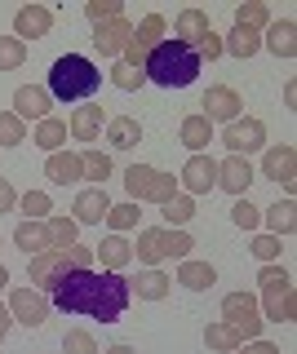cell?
<instances>
[{
    "mask_svg": "<svg viewBox=\"0 0 297 354\" xmlns=\"http://www.w3.org/2000/svg\"><path fill=\"white\" fill-rule=\"evenodd\" d=\"M129 301V279L116 270H67L58 283L49 288V306L62 310V315H84V319H102V324H116L125 319Z\"/></svg>",
    "mask_w": 297,
    "mask_h": 354,
    "instance_id": "1",
    "label": "cell"
},
{
    "mask_svg": "<svg viewBox=\"0 0 297 354\" xmlns=\"http://www.w3.org/2000/svg\"><path fill=\"white\" fill-rule=\"evenodd\" d=\"M200 53H195V44H182V40H173V36H164L156 49L147 53V62H142V75H147L151 84H160V88H186L200 75Z\"/></svg>",
    "mask_w": 297,
    "mask_h": 354,
    "instance_id": "2",
    "label": "cell"
},
{
    "mask_svg": "<svg viewBox=\"0 0 297 354\" xmlns=\"http://www.w3.org/2000/svg\"><path fill=\"white\" fill-rule=\"evenodd\" d=\"M98 84H102V71L84 53H62L49 66V97H58V102H89Z\"/></svg>",
    "mask_w": 297,
    "mask_h": 354,
    "instance_id": "3",
    "label": "cell"
},
{
    "mask_svg": "<svg viewBox=\"0 0 297 354\" xmlns=\"http://www.w3.org/2000/svg\"><path fill=\"white\" fill-rule=\"evenodd\" d=\"M195 248V239L186 235V230H169V226H147L138 230V243H134V257L142 266H160L164 257H186V252Z\"/></svg>",
    "mask_w": 297,
    "mask_h": 354,
    "instance_id": "4",
    "label": "cell"
},
{
    "mask_svg": "<svg viewBox=\"0 0 297 354\" xmlns=\"http://www.w3.org/2000/svg\"><path fill=\"white\" fill-rule=\"evenodd\" d=\"M125 191L134 204H164V199H173L178 195V177L173 173H160V169H151V164H129L125 169Z\"/></svg>",
    "mask_w": 297,
    "mask_h": 354,
    "instance_id": "5",
    "label": "cell"
},
{
    "mask_svg": "<svg viewBox=\"0 0 297 354\" xmlns=\"http://www.w3.org/2000/svg\"><path fill=\"white\" fill-rule=\"evenodd\" d=\"M222 324H231V332H235L240 341H262L267 319H262L258 297L253 292H226L222 297Z\"/></svg>",
    "mask_w": 297,
    "mask_h": 354,
    "instance_id": "6",
    "label": "cell"
},
{
    "mask_svg": "<svg viewBox=\"0 0 297 354\" xmlns=\"http://www.w3.org/2000/svg\"><path fill=\"white\" fill-rule=\"evenodd\" d=\"M164 40V14H147L134 27V36H129V44H125V53H120L116 62H125V66H138L142 71V62H147V53L156 49V44Z\"/></svg>",
    "mask_w": 297,
    "mask_h": 354,
    "instance_id": "7",
    "label": "cell"
},
{
    "mask_svg": "<svg viewBox=\"0 0 297 354\" xmlns=\"http://www.w3.org/2000/svg\"><path fill=\"white\" fill-rule=\"evenodd\" d=\"M222 147L231 151V155H249L253 151H262L267 147V124H262L258 115H240V120H231V124L222 129Z\"/></svg>",
    "mask_w": 297,
    "mask_h": 354,
    "instance_id": "8",
    "label": "cell"
},
{
    "mask_svg": "<svg viewBox=\"0 0 297 354\" xmlns=\"http://www.w3.org/2000/svg\"><path fill=\"white\" fill-rule=\"evenodd\" d=\"M262 319L267 324H293L297 319V292H293V279H275V283H262Z\"/></svg>",
    "mask_w": 297,
    "mask_h": 354,
    "instance_id": "9",
    "label": "cell"
},
{
    "mask_svg": "<svg viewBox=\"0 0 297 354\" xmlns=\"http://www.w3.org/2000/svg\"><path fill=\"white\" fill-rule=\"evenodd\" d=\"M178 191L182 195H208V191H217V160L213 155H191V160L182 164V173H178Z\"/></svg>",
    "mask_w": 297,
    "mask_h": 354,
    "instance_id": "10",
    "label": "cell"
},
{
    "mask_svg": "<svg viewBox=\"0 0 297 354\" xmlns=\"http://www.w3.org/2000/svg\"><path fill=\"white\" fill-rule=\"evenodd\" d=\"M5 306H9V315H14V324H23V328H40L49 319V310H53L40 288H14Z\"/></svg>",
    "mask_w": 297,
    "mask_h": 354,
    "instance_id": "11",
    "label": "cell"
},
{
    "mask_svg": "<svg viewBox=\"0 0 297 354\" xmlns=\"http://www.w3.org/2000/svg\"><path fill=\"white\" fill-rule=\"evenodd\" d=\"M200 106H204L200 115L208 120V124H231V120L244 115V97H240L231 84H213V88L204 93V102H200Z\"/></svg>",
    "mask_w": 297,
    "mask_h": 354,
    "instance_id": "12",
    "label": "cell"
},
{
    "mask_svg": "<svg viewBox=\"0 0 297 354\" xmlns=\"http://www.w3.org/2000/svg\"><path fill=\"white\" fill-rule=\"evenodd\" d=\"M262 177H271V182H280L284 191H293V182H297V147L293 142L267 147V155H262Z\"/></svg>",
    "mask_w": 297,
    "mask_h": 354,
    "instance_id": "13",
    "label": "cell"
},
{
    "mask_svg": "<svg viewBox=\"0 0 297 354\" xmlns=\"http://www.w3.org/2000/svg\"><path fill=\"white\" fill-rule=\"evenodd\" d=\"M67 270H71V261H67V252H58V248H49V252H36V257H27L31 288H40V292H49V288L58 283Z\"/></svg>",
    "mask_w": 297,
    "mask_h": 354,
    "instance_id": "14",
    "label": "cell"
},
{
    "mask_svg": "<svg viewBox=\"0 0 297 354\" xmlns=\"http://www.w3.org/2000/svg\"><path fill=\"white\" fill-rule=\"evenodd\" d=\"M253 182H258V173H253V164L244 160V155H226V160H217V186H222L226 195L244 199Z\"/></svg>",
    "mask_w": 297,
    "mask_h": 354,
    "instance_id": "15",
    "label": "cell"
},
{
    "mask_svg": "<svg viewBox=\"0 0 297 354\" xmlns=\"http://www.w3.org/2000/svg\"><path fill=\"white\" fill-rule=\"evenodd\" d=\"M49 31H53V9L49 5H23L14 14V36L23 44L27 40H45Z\"/></svg>",
    "mask_w": 297,
    "mask_h": 354,
    "instance_id": "16",
    "label": "cell"
},
{
    "mask_svg": "<svg viewBox=\"0 0 297 354\" xmlns=\"http://www.w3.org/2000/svg\"><path fill=\"white\" fill-rule=\"evenodd\" d=\"M129 36H134V22H129V18L98 22V27H93V49L102 53V58H120L125 44H129Z\"/></svg>",
    "mask_w": 297,
    "mask_h": 354,
    "instance_id": "17",
    "label": "cell"
},
{
    "mask_svg": "<svg viewBox=\"0 0 297 354\" xmlns=\"http://www.w3.org/2000/svg\"><path fill=\"white\" fill-rule=\"evenodd\" d=\"M107 208H111V195H107V186H84V191L75 195V204H71L75 226H98V221L107 217Z\"/></svg>",
    "mask_w": 297,
    "mask_h": 354,
    "instance_id": "18",
    "label": "cell"
},
{
    "mask_svg": "<svg viewBox=\"0 0 297 354\" xmlns=\"http://www.w3.org/2000/svg\"><path fill=\"white\" fill-rule=\"evenodd\" d=\"M49 102H53L49 88H40V84L14 88V115L23 120V124H27V120H36V124H40V120H49Z\"/></svg>",
    "mask_w": 297,
    "mask_h": 354,
    "instance_id": "19",
    "label": "cell"
},
{
    "mask_svg": "<svg viewBox=\"0 0 297 354\" xmlns=\"http://www.w3.org/2000/svg\"><path fill=\"white\" fill-rule=\"evenodd\" d=\"M102 124H107V111L98 106V102H84V106L71 111L67 133H71L75 142H98V138H102Z\"/></svg>",
    "mask_w": 297,
    "mask_h": 354,
    "instance_id": "20",
    "label": "cell"
},
{
    "mask_svg": "<svg viewBox=\"0 0 297 354\" xmlns=\"http://www.w3.org/2000/svg\"><path fill=\"white\" fill-rule=\"evenodd\" d=\"M45 177L58 186H75L84 182V164H80V151H53L45 160Z\"/></svg>",
    "mask_w": 297,
    "mask_h": 354,
    "instance_id": "21",
    "label": "cell"
},
{
    "mask_svg": "<svg viewBox=\"0 0 297 354\" xmlns=\"http://www.w3.org/2000/svg\"><path fill=\"white\" fill-rule=\"evenodd\" d=\"M169 288H173V279L160 270V266H142L138 279H129V292H138V301H164Z\"/></svg>",
    "mask_w": 297,
    "mask_h": 354,
    "instance_id": "22",
    "label": "cell"
},
{
    "mask_svg": "<svg viewBox=\"0 0 297 354\" xmlns=\"http://www.w3.org/2000/svg\"><path fill=\"white\" fill-rule=\"evenodd\" d=\"M178 138H182V147L191 151V155H204V151H208V142H213V124H208L200 111H191V115H182Z\"/></svg>",
    "mask_w": 297,
    "mask_h": 354,
    "instance_id": "23",
    "label": "cell"
},
{
    "mask_svg": "<svg viewBox=\"0 0 297 354\" xmlns=\"http://www.w3.org/2000/svg\"><path fill=\"white\" fill-rule=\"evenodd\" d=\"M93 261H102V270H125L129 261H134V243H129L125 235H107L102 243L93 248Z\"/></svg>",
    "mask_w": 297,
    "mask_h": 354,
    "instance_id": "24",
    "label": "cell"
},
{
    "mask_svg": "<svg viewBox=\"0 0 297 354\" xmlns=\"http://www.w3.org/2000/svg\"><path fill=\"white\" fill-rule=\"evenodd\" d=\"M208 31H213V22H208L204 9H182L173 18V40H182V44H200Z\"/></svg>",
    "mask_w": 297,
    "mask_h": 354,
    "instance_id": "25",
    "label": "cell"
},
{
    "mask_svg": "<svg viewBox=\"0 0 297 354\" xmlns=\"http://www.w3.org/2000/svg\"><path fill=\"white\" fill-rule=\"evenodd\" d=\"M262 44H267L275 58H284V62L297 58V22H293V18L271 22V27H267V40H262Z\"/></svg>",
    "mask_w": 297,
    "mask_h": 354,
    "instance_id": "26",
    "label": "cell"
},
{
    "mask_svg": "<svg viewBox=\"0 0 297 354\" xmlns=\"http://www.w3.org/2000/svg\"><path fill=\"white\" fill-rule=\"evenodd\" d=\"M107 142H111V151H134L142 142L138 115H111V120H107Z\"/></svg>",
    "mask_w": 297,
    "mask_h": 354,
    "instance_id": "27",
    "label": "cell"
},
{
    "mask_svg": "<svg viewBox=\"0 0 297 354\" xmlns=\"http://www.w3.org/2000/svg\"><path fill=\"white\" fill-rule=\"evenodd\" d=\"M262 217H267V235L275 239H284V235H293L297 230V204H293V195L289 199H280V204H271V208H262Z\"/></svg>",
    "mask_w": 297,
    "mask_h": 354,
    "instance_id": "28",
    "label": "cell"
},
{
    "mask_svg": "<svg viewBox=\"0 0 297 354\" xmlns=\"http://www.w3.org/2000/svg\"><path fill=\"white\" fill-rule=\"evenodd\" d=\"M178 283H182V288H191V292H204V288H213V283H217V270H213L208 261L182 257V266H178Z\"/></svg>",
    "mask_w": 297,
    "mask_h": 354,
    "instance_id": "29",
    "label": "cell"
},
{
    "mask_svg": "<svg viewBox=\"0 0 297 354\" xmlns=\"http://www.w3.org/2000/svg\"><path fill=\"white\" fill-rule=\"evenodd\" d=\"M14 243L27 252V257H36V252H49V230H45V221H18Z\"/></svg>",
    "mask_w": 297,
    "mask_h": 354,
    "instance_id": "30",
    "label": "cell"
},
{
    "mask_svg": "<svg viewBox=\"0 0 297 354\" xmlns=\"http://www.w3.org/2000/svg\"><path fill=\"white\" fill-rule=\"evenodd\" d=\"M45 230H49V248H58V252H67L71 243H75V235H80L75 217H67V213H49L45 217Z\"/></svg>",
    "mask_w": 297,
    "mask_h": 354,
    "instance_id": "31",
    "label": "cell"
},
{
    "mask_svg": "<svg viewBox=\"0 0 297 354\" xmlns=\"http://www.w3.org/2000/svg\"><path fill=\"white\" fill-rule=\"evenodd\" d=\"M31 142H36V147L40 151H62V147H67V120H40V124H36V133H31Z\"/></svg>",
    "mask_w": 297,
    "mask_h": 354,
    "instance_id": "32",
    "label": "cell"
},
{
    "mask_svg": "<svg viewBox=\"0 0 297 354\" xmlns=\"http://www.w3.org/2000/svg\"><path fill=\"white\" fill-rule=\"evenodd\" d=\"M160 217H164V226H169V230H182L186 221L195 217V199L178 191L173 199H164V204H160Z\"/></svg>",
    "mask_w": 297,
    "mask_h": 354,
    "instance_id": "33",
    "label": "cell"
},
{
    "mask_svg": "<svg viewBox=\"0 0 297 354\" xmlns=\"http://www.w3.org/2000/svg\"><path fill=\"white\" fill-rule=\"evenodd\" d=\"M235 27L240 31H258V36H262V31L271 27V9L262 5V0H244V5L235 9Z\"/></svg>",
    "mask_w": 297,
    "mask_h": 354,
    "instance_id": "34",
    "label": "cell"
},
{
    "mask_svg": "<svg viewBox=\"0 0 297 354\" xmlns=\"http://www.w3.org/2000/svg\"><path fill=\"white\" fill-rule=\"evenodd\" d=\"M258 49H262V36H258V31H240V27H231V36L222 40V53H231V58H240V62L253 58Z\"/></svg>",
    "mask_w": 297,
    "mask_h": 354,
    "instance_id": "35",
    "label": "cell"
},
{
    "mask_svg": "<svg viewBox=\"0 0 297 354\" xmlns=\"http://www.w3.org/2000/svg\"><path fill=\"white\" fill-rule=\"evenodd\" d=\"M80 164H84V177H89L93 186H107V177H111V155L107 151H98V147H89V151H80Z\"/></svg>",
    "mask_w": 297,
    "mask_h": 354,
    "instance_id": "36",
    "label": "cell"
},
{
    "mask_svg": "<svg viewBox=\"0 0 297 354\" xmlns=\"http://www.w3.org/2000/svg\"><path fill=\"white\" fill-rule=\"evenodd\" d=\"M204 346L213 350V354H231V350L244 346V341L231 332V324H222V319H217V324H208V328H204Z\"/></svg>",
    "mask_w": 297,
    "mask_h": 354,
    "instance_id": "37",
    "label": "cell"
},
{
    "mask_svg": "<svg viewBox=\"0 0 297 354\" xmlns=\"http://www.w3.org/2000/svg\"><path fill=\"white\" fill-rule=\"evenodd\" d=\"M138 204H134V199H129V204H111V208H107V226H111V235H125V230H134L138 226Z\"/></svg>",
    "mask_w": 297,
    "mask_h": 354,
    "instance_id": "38",
    "label": "cell"
},
{
    "mask_svg": "<svg viewBox=\"0 0 297 354\" xmlns=\"http://www.w3.org/2000/svg\"><path fill=\"white\" fill-rule=\"evenodd\" d=\"M18 208L27 213V221H45L53 213V199L49 191H27V195H18Z\"/></svg>",
    "mask_w": 297,
    "mask_h": 354,
    "instance_id": "39",
    "label": "cell"
},
{
    "mask_svg": "<svg viewBox=\"0 0 297 354\" xmlns=\"http://www.w3.org/2000/svg\"><path fill=\"white\" fill-rule=\"evenodd\" d=\"M27 62V44L18 36H0V71H18Z\"/></svg>",
    "mask_w": 297,
    "mask_h": 354,
    "instance_id": "40",
    "label": "cell"
},
{
    "mask_svg": "<svg viewBox=\"0 0 297 354\" xmlns=\"http://www.w3.org/2000/svg\"><path fill=\"white\" fill-rule=\"evenodd\" d=\"M27 142V124L14 111H0V147H23Z\"/></svg>",
    "mask_w": 297,
    "mask_h": 354,
    "instance_id": "41",
    "label": "cell"
},
{
    "mask_svg": "<svg viewBox=\"0 0 297 354\" xmlns=\"http://www.w3.org/2000/svg\"><path fill=\"white\" fill-rule=\"evenodd\" d=\"M84 18L93 22H111V18H125V0H89V5H84Z\"/></svg>",
    "mask_w": 297,
    "mask_h": 354,
    "instance_id": "42",
    "label": "cell"
},
{
    "mask_svg": "<svg viewBox=\"0 0 297 354\" xmlns=\"http://www.w3.org/2000/svg\"><path fill=\"white\" fill-rule=\"evenodd\" d=\"M111 84L120 88V93H138V88L147 84V75H142L138 66H125V62H116V66H111Z\"/></svg>",
    "mask_w": 297,
    "mask_h": 354,
    "instance_id": "43",
    "label": "cell"
},
{
    "mask_svg": "<svg viewBox=\"0 0 297 354\" xmlns=\"http://www.w3.org/2000/svg\"><path fill=\"white\" fill-rule=\"evenodd\" d=\"M231 221H235L240 230H258L262 226V208L244 195V199H235V208H231Z\"/></svg>",
    "mask_w": 297,
    "mask_h": 354,
    "instance_id": "44",
    "label": "cell"
},
{
    "mask_svg": "<svg viewBox=\"0 0 297 354\" xmlns=\"http://www.w3.org/2000/svg\"><path fill=\"white\" fill-rule=\"evenodd\" d=\"M62 354H98V341H93V332H84V328H71L67 337H62Z\"/></svg>",
    "mask_w": 297,
    "mask_h": 354,
    "instance_id": "45",
    "label": "cell"
},
{
    "mask_svg": "<svg viewBox=\"0 0 297 354\" xmlns=\"http://www.w3.org/2000/svg\"><path fill=\"white\" fill-rule=\"evenodd\" d=\"M249 252H253V257H258L262 266H267V261H275V257H280V239H275V235H267V230H262V235H253Z\"/></svg>",
    "mask_w": 297,
    "mask_h": 354,
    "instance_id": "46",
    "label": "cell"
},
{
    "mask_svg": "<svg viewBox=\"0 0 297 354\" xmlns=\"http://www.w3.org/2000/svg\"><path fill=\"white\" fill-rule=\"evenodd\" d=\"M195 53H200V62H217V58H222V36H217V31H208V36L195 44Z\"/></svg>",
    "mask_w": 297,
    "mask_h": 354,
    "instance_id": "47",
    "label": "cell"
},
{
    "mask_svg": "<svg viewBox=\"0 0 297 354\" xmlns=\"http://www.w3.org/2000/svg\"><path fill=\"white\" fill-rule=\"evenodd\" d=\"M67 261H71V270H93V248L71 243V248H67Z\"/></svg>",
    "mask_w": 297,
    "mask_h": 354,
    "instance_id": "48",
    "label": "cell"
},
{
    "mask_svg": "<svg viewBox=\"0 0 297 354\" xmlns=\"http://www.w3.org/2000/svg\"><path fill=\"white\" fill-rule=\"evenodd\" d=\"M14 208H18V191L9 177H0V213H14Z\"/></svg>",
    "mask_w": 297,
    "mask_h": 354,
    "instance_id": "49",
    "label": "cell"
},
{
    "mask_svg": "<svg viewBox=\"0 0 297 354\" xmlns=\"http://www.w3.org/2000/svg\"><path fill=\"white\" fill-rule=\"evenodd\" d=\"M249 354H280V346H271V341H249Z\"/></svg>",
    "mask_w": 297,
    "mask_h": 354,
    "instance_id": "50",
    "label": "cell"
},
{
    "mask_svg": "<svg viewBox=\"0 0 297 354\" xmlns=\"http://www.w3.org/2000/svg\"><path fill=\"white\" fill-rule=\"evenodd\" d=\"M9 324H14V315H9V306L0 301V337H5V332H9Z\"/></svg>",
    "mask_w": 297,
    "mask_h": 354,
    "instance_id": "51",
    "label": "cell"
},
{
    "mask_svg": "<svg viewBox=\"0 0 297 354\" xmlns=\"http://www.w3.org/2000/svg\"><path fill=\"white\" fill-rule=\"evenodd\" d=\"M102 354H138V350H134V346H107Z\"/></svg>",
    "mask_w": 297,
    "mask_h": 354,
    "instance_id": "52",
    "label": "cell"
},
{
    "mask_svg": "<svg viewBox=\"0 0 297 354\" xmlns=\"http://www.w3.org/2000/svg\"><path fill=\"white\" fill-rule=\"evenodd\" d=\"M9 283V270H5V266H0V288H5Z\"/></svg>",
    "mask_w": 297,
    "mask_h": 354,
    "instance_id": "53",
    "label": "cell"
},
{
    "mask_svg": "<svg viewBox=\"0 0 297 354\" xmlns=\"http://www.w3.org/2000/svg\"><path fill=\"white\" fill-rule=\"evenodd\" d=\"M231 354H249V346H240V350H231Z\"/></svg>",
    "mask_w": 297,
    "mask_h": 354,
    "instance_id": "54",
    "label": "cell"
},
{
    "mask_svg": "<svg viewBox=\"0 0 297 354\" xmlns=\"http://www.w3.org/2000/svg\"><path fill=\"white\" fill-rule=\"evenodd\" d=\"M0 346H5V337H0Z\"/></svg>",
    "mask_w": 297,
    "mask_h": 354,
    "instance_id": "55",
    "label": "cell"
}]
</instances>
